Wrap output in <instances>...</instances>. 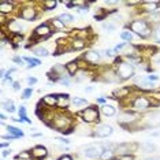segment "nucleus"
<instances>
[{
	"label": "nucleus",
	"mask_w": 160,
	"mask_h": 160,
	"mask_svg": "<svg viewBox=\"0 0 160 160\" xmlns=\"http://www.w3.org/2000/svg\"><path fill=\"white\" fill-rule=\"evenodd\" d=\"M155 34H156V37H158V38H159V41H160V26L158 28V30H156V33H155Z\"/></svg>",
	"instance_id": "obj_48"
},
{
	"label": "nucleus",
	"mask_w": 160,
	"mask_h": 160,
	"mask_svg": "<svg viewBox=\"0 0 160 160\" xmlns=\"http://www.w3.org/2000/svg\"><path fill=\"white\" fill-rule=\"evenodd\" d=\"M36 82H37V79H36V78H28V83H29V85H34V83Z\"/></svg>",
	"instance_id": "obj_42"
},
{
	"label": "nucleus",
	"mask_w": 160,
	"mask_h": 160,
	"mask_svg": "<svg viewBox=\"0 0 160 160\" xmlns=\"http://www.w3.org/2000/svg\"><path fill=\"white\" fill-rule=\"evenodd\" d=\"M141 149L144 151V153H152V152H155L156 147L152 142H149V141H147V142L141 144Z\"/></svg>",
	"instance_id": "obj_16"
},
{
	"label": "nucleus",
	"mask_w": 160,
	"mask_h": 160,
	"mask_svg": "<svg viewBox=\"0 0 160 160\" xmlns=\"http://www.w3.org/2000/svg\"><path fill=\"white\" fill-rule=\"evenodd\" d=\"M72 104L77 105V107H81V105H86L88 104V101L85 99H79V97H75V99H72Z\"/></svg>",
	"instance_id": "obj_29"
},
{
	"label": "nucleus",
	"mask_w": 160,
	"mask_h": 160,
	"mask_svg": "<svg viewBox=\"0 0 160 160\" xmlns=\"http://www.w3.org/2000/svg\"><path fill=\"white\" fill-rule=\"evenodd\" d=\"M86 47V41L83 38H75L72 41V49H83Z\"/></svg>",
	"instance_id": "obj_17"
},
{
	"label": "nucleus",
	"mask_w": 160,
	"mask_h": 160,
	"mask_svg": "<svg viewBox=\"0 0 160 160\" xmlns=\"http://www.w3.org/2000/svg\"><path fill=\"white\" fill-rule=\"evenodd\" d=\"M59 21H62L63 23H70L74 21V17L70 15V14H62V15H59V18H58Z\"/></svg>",
	"instance_id": "obj_25"
},
{
	"label": "nucleus",
	"mask_w": 160,
	"mask_h": 160,
	"mask_svg": "<svg viewBox=\"0 0 160 160\" xmlns=\"http://www.w3.org/2000/svg\"><path fill=\"white\" fill-rule=\"evenodd\" d=\"M52 23L55 25L58 29H63L64 28V23L62 22V21H59V19H52Z\"/></svg>",
	"instance_id": "obj_34"
},
{
	"label": "nucleus",
	"mask_w": 160,
	"mask_h": 160,
	"mask_svg": "<svg viewBox=\"0 0 160 160\" xmlns=\"http://www.w3.org/2000/svg\"><path fill=\"white\" fill-rule=\"evenodd\" d=\"M12 8H14L12 3H10V2H2L0 3V14H3V15L7 14V12H11Z\"/></svg>",
	"instance_id": "obj_13"
},
{
	"label": "nucleus",
	"mask_w": 160,
	"mask_h": 160,
	"mask_svg": "<svg viewBox=\"0 0 160 160\" xmlns=\"http://www.w3.org/2000/svg\"><path fill=\"white\" fill-rule=\"evenodd\" d=\"M97 101H99V103H104V99L103 97H100V99H97Z\"/></svg>",
	"instance_id": "obj_51"
},
{
	"label": "nucleus",
	"mask_w": 160,
	"mask_h": 160,
	"mask_svg": "<svg viewBox=\"0 0 160 160\" xmlns=\"http://www.w3.org/2000/svg\"><path fill=\"white\" fill-rule=\"evenodd\" d=\"M130 29H132L134 33L141 36V37H147V36H149V32H151L148 28V23L145 21H133L130 23Z\"/></svg>",
	"instance_id": "obj_1"
},
{
	"label": "nucleus",
	"mask_w": 160,
	"mask_h": 160,
	"mask_svg": "<svg viewBox=\"0 0 160 160\" xmlns=\"http://www.w3.org/2000/svg\"><path fill=\"white\" fill-rule=\"evenodd\" d=\"M68 105V94H59L58 107H67Z\"/></svg>",
	"instance_id": "obj_23"
},
{
	"label": "nucleus",
	"mask_w": 160,
	"mask_h": 160,
	"mask_svg": "<svg viewBox=\"0 0 160 160\" xmlns=\"http://www.w3.org/2000/svg\"><path fill=\"white\" fill-rule=\"evenodd\" d=\"M12 60L15 62V63H19V64H22V63H23L22 59H21V58H17V56H15V58H12Z\"/></svg>",
	"instance_id": "obj_44"
},
{
	"label": "nucleus",
	"mask_w": 160,
	"mask_h": 160,
	"mask_svg": "<svg viewBox=\"0 0 160 160\" xmlns=\"http://www.w3.org/2000/svg\"><path fill=\"white\" fill-rule=\"evenodd\" d=\"M116 160H133V156L132 155H119Z\"/></svg>",
	"instance_id": "obj_36"
},
{
	"label": "nucleus",
	"mask_w": 160,
	"mask_h": 160,
	"mask_svg": "<svg viewBox=\"0 0 160 160\" xmlns=\"http://www.w3.org/2000/svg\"><path fill=\"white\" fill-rule=\"evenodd\" d=\"M141 86H142L144 89H151L152 86H153V83H151V82H145V81H142L141 82Z\"/></svg>",
	"instance_id": "obj_38"
},
{
	"label": "nucleus",
	"mask_w": 160,
	"mask_h": 160,
	"mask_svg": "<svg viewBox=\"0 0 160 160\" xmlns=\"http://www.w3.org/2000/svg\"><path fill=\"white\" fill-rule=\"evenodd\" d=\"M130 148H132V145L130 144H121L118 148H116V152H121V155H129L127 152H130Z\"/></svg>",
	"instance_id": "obj_20"
},
{
	"label": "nucleus",
	"mask_w": 160,
	"mask_h": 160,
	"mask_svg": "<svg viewBox=\"0 0 160 160\" xmlns=\"http://www.w3.org/2000/svg\"><path fill=\"white\" fill-rule=\"evenodd\" d=\"M129 93H130V88H127V86L114 90V96H118V97H127Z\"/></svg>",
	"instance_id": "obj_18"
},
{
	"label": "nucleus",
	"mask_w": 160,
	"mask_h": 160,
	"mask_svg": "<svg viewBox=\"0 0 160 160\" xmlns=\"http://www.w3.org/2000/svg\"><path fill=\"white\" fill-rule=\"evenodd\" d=\"M159 6H160V3H158V2H145V3H142V8L145 10V11H155Z\"/></svg>",
	"instance_id": "obj_14"
},
{
	"label": "nucleus",
	"mask_w": 160,
	"mask_h": 160,
	"mask_svg": "<svg viewBox=\"0 0 160 160\" xmlns=\"http://www.w3.org/2000/svg\"><path fill=\"white\" fill-rule=\"evenodd\" d=\"M114 53H115V49H107L105 51V55L107 56H114Z\"/></svg>",
	"instance_id": "obj_41"
},
{
	"label": "nucleus",
	"mask_w": 160,
	"mask_h": 160,
	"mask_svg": "<svg viewBox=\"0 0 160 160\" xmlns=\"http://www.w3.org/2000/svg\"><path fill=\"white\" fill-rule=\"evenodd\" d=\"M111 156H112V151H104V153L101 155V159H111Z\"/></svg>",
	"instance_id": "obj_37"
},
{
	"label": "nucleus",
	"mask_w": 160,
	"mask_h": 160,
	"mask_svg": "<svg viewBox=\"0 0 160 160\" xmlns=\"http://www.w3.org/2000/svg\"><path fill=\"white\" fill-rule=\"evenodd\" d=\"M19 41H22V36H21V34H15V36L12 37V42H15V44H18Z\"/></svg>",
	"instance_id": "obj_39"
},
{
	"label": "nucleus",
	"mask_w": 160,
	"mask_h": 160,
	"mask_svg": "<svg viewBox=\"0 0 160 160\" xmlns=\"http://www.w3.org/2000/svg\"><path fill=\"white\" fill-rule=\"evenodd\" d=\"M47 155H48V151H47V148L41 147V145H38V147H34L33 151H32V156L36 158V159H44Z\"/></svg>",
	"instance_id": "obj_10"
},
{
	"label": "nucleus",
	"mask_w": 160,
	"mask_h": 160,
	"mask_svg": "<svg viewBox=\"0 0 160 160\" xmlns=\"http://www.w3.org/2000/svg\"><path fill=\"white\" fill-rule=\"evenodd\" d=\"M104 147L101 144H93L89 147L83 148V155L86 158H101V155L104 153Z\"/></svg>",
	"instance_id": "obj_3"
},
{
	"label": "nucleus",
	"mask_w": 160,
	"mask_h": 160,
	"mask_svg": "<svg viewBox=\"0 0 160 160\" xmlns=\"http://www.w3.org/2000/svg\"><path fill=\"white\" fill-rule=\"evenodd\" d=\"M151 107V100L144 96H138L133 101V108L137 111H147Z\"/></svg>",
	"instance_id": "obj_6"
},
{
	"label": "nucleus",
	"mask_w": 160,
	"mask_h": 160,
	"mask_svg": "<svg viewBox=\"0 0 160 160\" xmlns=\"http://www.w3.org/2000/svg\"><path fill=\"white\" fill-rule=\"evenodd\" d=\"M18 158H19V159H25V160H28V159H30V158H32V153H29L28 151H23V152H21V153L18 155Z\"/></svg>",
	"instance_id": "obj_33"
},
{
	"label": "nucleus",
	"mask_w": 160,
	"mask_h": 160,
	"mask_svg": "<svg viewBox=\"0 0 160 160\" xmlns=\"http://www.w3.org/2000/svg\"><path fill=\"white\" fill-rule=\"evenodd\" d=\"M59 160H72L71 159V156H68V155H64V156H62V158Z\"/></svg>",
	"instance_id": "obj_45"
},
{
	"label": "nucleus",
	"mask_w": 160,
	"mask_h": 160,
	"mask_svg": "<svg viewBox=\"0 0 160 160\" xmlns=\"http://www.w3.org/2000/svg\"><path fill=\"white\" fill-rule=\"evenodd\" d=\"M147 160H155V159H147Z\"/></svg>",
	"instance_id": "obj_52"
},
{
	"label": "nucleus",
	"mask_w": 160,
	"mask_h": 160,
	"mask_svg": "<svg viewBox=\"0 0 160 160\" xmlns=\"http://www.w3.org/2000/svg\"><path fill=\"white\" fill-rule=\"evenodd\" d=\"M32 93H33V90H32V88H28L23 90V99H29V97L32 96Z\"/></svg>",
	"instance_id": "obj_35"
},
{
	"label": "nucleus",
	"mask_w": 160,
	"mask_h": 160,
	"mask_svg": "<svg viewBox=\"0 0 160 160\" xmlns=\"http://www.w3.org/2000/svg\"><path fill=\"white\" fill-rule=\"evenodd\" d=\"M155 63H156V64H160V53L155 56Z\"/></svg>",
	"instance_id": "obj_47"
},
{
	"label": "nucleus",
	"mask_w": 160,
	"mask_h": 160,
	"mask_svg": "<svg viewBox=\"0 0 160 160\" xmlns=\"http://www.w3.org/2000/svg\"><path fill=\"white\" fill-rule=\"evenodd\" d=\"M10 29H12V32L18 33V32H21V30H22V29H25V28H23L19 22H17V21H12V22H10Z\"/></svg>",
	"instance_id": "obj_26"
},
{
	"label": "nucleus",
	"mask_w": 160,
	"mask_h": 160,
	"mask_svg": "<svg viewBox=\"0 0 160 160\" xmlns=\"http://www.w3.org/2000/svg\"><path fill=\"white\" fill-rule=\"evenodd\" d=\"M42 4H44L47 11H49V10H53L56 7V2H55V0H47V2H44Z\"/></svg>",
	"instance_id": "obj_28"
},
{
	"label": "nucleus",
	"mask_w": 160,
	"mask_h": 160,
	"mask_svg": "<svg viewBox=\"0 0 160 160\" xmlns=\"http://www.w3.org/2000/svg\"><path fill=\"white\" fill-rule=\"evenodd\" d=\"M158 118H160V115L159 114H152L151 116H149V119H148V122H149V126H158V125H160V119H158Z\"/></svg>",
	"instance_id": "obj_22"
},
{
	"label": "nucleus",
	"mask_w": 160,
	"mask_h": 160,
	"mask_svg": "<svg viewBox=\"0 0 160 160\" xmlns=\"http://www.w3.org/2000/svg\"><path fill=\"white\" fill-rule=\"evenodd\" d=\"M101 112H103L105 116H112V115H115V108L112 107V105L105 104L101 107Z\"/></svg>",
	"instance_id": "obj_19"
},
{
	"label": "nucleus",
	"mask_w": 160,
	"mask_h": 160,
	"mask_svg": "<svg viewBox=\"0 0 160 160\" xmlns=\"http://www.w3.org/2000/svg\"><path fill=\"white\" fill-rule=\"evenodd\" d=\"M7 130H8V133L10 134H12L14 137H23V132L22 130H19V129H17V127H14V126H8L7 127Z\"/></svg>",
	"instance_id": "obj_21"
},
{
	"label": "nucleus",
	"mask_w": 160,
	"mask_h": 160,
	"mask_svg": "<svg viewBox=\"0 0 160 160\" xmlns=\"http://www.w3.org/2000/svg\"><path fill=\"white\" fill-rule=\"evenodd\" d=\"M49 34H51V29H49V26L47 23L40 25V26L34 30V36H37V37H41V38H47Z\"/></svg>",
	"instance_id": "obj_9"
},
{
	"label": "nucleus",
	"mask_w": 160,
	"mask_h": 160,
	"mask_svg": "<svg viewBox=\"0 0 160 160\" xmlns=\"http://www.w3.org/2000/svg\"><path fill=\"white\" fill-rule=\"evenodd\" d=\"M42 101H44L47 105H51V107H53V105H58L59 97H58L56 94H47V96L42 97Z\"/></svg>",
	"instance_id": "obj_12"
},
{
	"label": "nucleus",
	"mask_w": 160,
	"mask_h": 160,
	"mask_svg": "<svg viewBox=\"0 0 160 160\" xmlns=\"http://www.w3.org/2000/svg\"><path fill=\"white\" fill-rule=\"evenodd\" d=\"M118 78L121 79H129L132 78L134 75V67L132 63H126V62H123L118 66Z\"/></svg>",
	"instance_id": "obj_2"
},
{
	"label": "nucleus",
	"mask_w": 160,
	"mask_h": 160,
	"mask_svg": "<svg viewBox=\"0 0 160 160\" xmlns=\"http://www.w3.org/2000/svg\"><path fill=\"white\" fill-rule=\"evenodd\" d=\"M158 79H159V77H158V75H149V77H148V81H149V82L158 81Z\"/></svg>",
	"instance_id": "obj_40"
},
{
	"label": "nucleus",
	"mask_w": 160,
	"mask_h": 160,
	"mask_svg": "<svg viewBox=\"0 0 160 160\" xmlns=\"http://www.w3.org/2000/svg\"><path fill=\"white\" fill-rule=\"evenodd\" d=\"M103 29L105 32H110V33H111V32H114L116 29V26L114 23H111V22H105V23H103Z\"/></svg>",
	"instance_id": "obj_30"
},
{
	"label": "nucleus",
	"mask_w": 160,
	"mask_h": 160,
	"mask_svg": "<svg viewBox=\"0 0 160 160\" xmlns=\"http://www.w3.org/2000/svg\"><path fill=\"white\" fill-rule=\"evenodd\" d=\"M3 108H4L6 111H8V112H14V111H15V108H14V103L11 100H6L4 103H3Z\"/></svg>",
	"instance_id": "obj_27"
},
{
	"label": "nucleus",
	"mask_w": 160,
	"mask_h": 160,
	"mask_svg": "<svg viewBox=\"0 0 160 160\" xmlns=\"http://www.w3.org/2000/svg\"><path fill=\"white\" fill-rule=\"evenodd\" d=\"M21 18L25 21H33L36 18V10L33 7H25L21 11Z\"/></svg>",
	"instance_id": "obj_8"
},
{
	"label": "nucleus",
	"mask_w": 160,
	"mask_h": 160,
	"mask_svg": "<svg viewBox=\"0 0 160 160\" xmlns=\"http://www.w3.org/2000/svg\"><path fill=\"white\" fill-rule=\"evenodd\" d=\"M127 44H126V42H122V44H119V45H116V48H115V51H119V49H123V48H125V47H126Z\"/></svg>",
	"instance_id": "obj_43"
},
{
	"label": "nucleus",
	"mask_w": 160,
	"mask_h": 160,
	"mask_svg": "<svg viewBox=\"0 0 160 160\" xmlns=\"http://www.w3.org/2000/svg\"><path fill=\"white\" fill-rule=\"evenodd\" d=\"M66 70L68 71L70 75H75L78 71V63L77 62H70V63L66 64Z\"/></svg>",
	"instance_id": "obj_15"
},
{
	"label": "nucleus",
	"mask_w": 160,
	"mask_h": 160,
	"mask_svg": "<svg viewBox=\"0 0 160 160\" xmlns=\"http://www.w3.org/2000/svg\"><path fill=\"white\" fill-rule=\"evenodd\" d=\"M83 58L86 59V62H89V63H97V62L100 60V53L96 52V51H89V52H86Z\"/></svg>",
	"instance_id": "obj_11"
},
{
	"label": "nucleus",
	"mask_w": 160,
	"mask_h": 160,
	"mask_svg": "<svg viewBox=\"0 0 160 160\" xmlns=\"http://www.w3.org/2000/svg\"><path fill=\"white\" fill-rule=\"evenodd\" d=\"M81 116L85 122L92 123V122L99 121V111L96 110V107H88L81 111Z\"/></svg>",
	"instance_id": "obj_5"
},
{
	"label": "nucleus",
	"mask_w": 160,
	"mask_h": 160,
	"mask_svg": "<svg viewBox=\"0 0 160 160\" xmlns=\"http://www.w3.org/2000/svg\"><path fill=\"white\" fill-rule=\"evenodd\" d=\"M70 123H71V121H70V118H68V116L58 115L55 118V121H53V123H52V126L55 127L56 130L64 133V130H66V132L70 130V129H68V127H70Z\"/></svg>",
	"instance_id": "obj_4"
},
{
	"label": "nucleus",
	"mask_w": 160,
	"mask_h": 160,
	"mask_svg": "<svg viewBox=\"0 0 160 160\" xmlns=\"http://www.w3.org/2000/svg\"><path fill=\"white\" fill-rule=\"evenodd\" d=\"M121 37H122L123 40H126V41H132V38H133V34L130 33V32L125 30V32H122V33H121Z\"/></svg>",
	"instance_id": "obj_32"
},
{
	"label": "nucleus",
	"mask_w": 160,
	"mask_h": 160,
	"mask_svg": "<svg viewBox=\"0 0 160 160\" xmlns=\"http://www.w3.org/2000/svg\"><path fill=\"white\" fill-rule=\"evenodd\" d=\"M10 153H11V151H10V149H7V151H3V156H8Z\"/></svg>",
	"instance_id": "obj_49"
},
{
	"label": "nucleus",
	"mask_w": 160,
	"mask_h": 160,
	"mask_svg": "<svg viewBox=\"0 0 160 160\" xmlns=\"http://www.w3.org/2000/svg\"><path fill=\"white\" fill-rule=\"evenodd\" d=\"M14 89H15V90H18V89H19V83H18V82H15V83H14Z\"/></svg>",
	"instance_id": "obj_50"
},
{
	"label": "nucleus",
	"mask_w": 160,
	"mask_h": 160,
	"mask_svg": "<svg viewBox=\"0 0 160 160\" xmlns=\"http://www.w3.org/2000/svg\"><path fill=\"white\" fill-rule=\"evenodd\" d=\"M34 53H36V55H38V56H48L49 55L48 51H47L45 48H36Z\"/></svg>",
	"instance_id": "obj_31"
},
{
	"label": "nucleus",
	"mask_w": 160,
	"mask_h": 160,
	"mask_svg": "<svg viewBox=\"0 0 160 160\" xmlns=\"http://www.w3.org/2000/svg\"><path fill=\"white\" fill-rule=\"evenodd\" d=\"M58 140H59L60 142H63V144H70V141L66 140V138H58Z\"/></svg>",
	"instance_id": "obj_46"
},
{
	"label": "nucleus",
	"mask_w": 160,
	"mask_h": 160,
	"mask_svg": "<svg viewBox=\"0 0 160 160\" xmlns=\"http://www.w3.org/2000/svg\"><path fill=\"white\" fill-rule=\"evenodd\" d=\"M112 132H114V130H112V127L110 125H100L94 130V136H97L100 138H105V137L111 136Z\"/></svg>",
	"instance_id": "obj_7"
},
{
	"label": "nucleus",
	"mask_w": 160,
	"mask_h": 160,
	"mask_svg": "<svg viewBox=\"0 0 160 160\" xmlns=\"http://www.w3.org/2000/svg\"><path fill=\"white\" fill-rule=\"evenodd\" d=\"M134 121V115L130 112H125L119 116V122H133Z\"/></svg>",
	"instance_id": "obj_24"
}]
</instances>
